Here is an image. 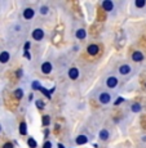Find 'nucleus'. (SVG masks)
<instances>
[{"label": "nucleus", "mask_w": 146, "mask_h": 148, "mask_svg": "<svg viewBox=\"0 0 146 148\" xmlns=\"http://www.w3.org/2000/svg\"><path fill=\"white\" fill-rule=\"evenodd\" d=\"M79 75H80L79 68H76V67H71L70 70L67 71V76H69V79H70V80H73V81L78 80Z\"/></svg>", "instance_id": "obj_7"}, {"label": "nucleus", "mask_w": 146, "mask_h": 148, "mask_svg": "<svg viewBox=\"0 0 146 148\" xmlns=\"http://www.w3.org/2000/svg\"><path fill=\"white\" fill-rule=\"evenodd\" d=\"M43 125H44V126L49 125V116H44V117H43Z\"/></svg>", "instance_id": "obj_23"}, {"label": "nucleus", "mask_w": 146, "mask_h": 148, "mask_svg": "<svg viewBox=\"0 0 146 148\" xmlns=\"http://www.w3.org/2000/svg\"><path fill=\"white\" fill-rule=\"evenodd\" d=\"M9 59H10V53L8 50H1L0 52V63L5 64L9 62Z\"/></svg>", "instance_id": "obj_11"}, {"label": "nucleus", "mask_w": 146, "mask_h": 148, "mask_svg": "<svg viewBox=\"0 0 146 148\" xmlns=\"http://www.w3.org/2000/svg\"><path fill=\"white\" fill-rule=\"evenodd\" d=\"M87 53L89 56H97L100 53V47L97 44H89L87 47Z\"/></svg>", "instance_id": "obj_10"}, {"label": "nucleus", "mask_w": 146, "mask_h": 148, "mask_svg": "<svg viewBox=\"0 0 146 148\" xmlns=\"http://www.w3.org/2000/svg\"><path fill=\"white\" fill-rule=\"evenodd\" d=\"M52 70H53V66H52V63H51L49 61L43 62L42 66H40V71H42L44 75H49V73L52 72Z\"/></svg>", "instance_id": "obj_6"}, {"label": "nucleus", "mask_w": 146, "mask_h": 148, "mask_svg": "<svg viewBox=\"0 0 146 148\" xmlns=\"http://www.w3.org/2000/svg\"><path fill=\"white\" fill-rule=\"evenodd\" d=\"M133 72V68L129 63H120L118 66V73L123 77H127V76L132 75Z\"/></svg>", "instance_id": "obj_3"}, {"label": "nucleus", "mask_w": 146, "mask_h": 148, "mask_svg": "<svg viewBox=\"0 0 146 148\" xmlns=\"http://www.w3.org/2000/svg\"><path fill=\"white\" fill-rule=\"evenodd\" d=\"M14 97H16L17 99H21L22 97H24V90H22V89H17L16 92H14Z\"/></svg>", "instance_id": "obj_20"}, {"label": "nucleus", "mask_w": 146, "mask_h": 148, "mask_svg": "<svg viewBox=\"0 0 146 148\" xmlns=\"http://www.w3.org/2000/svg\"><path fill=\"white\" fill-rule=\"evenodd\" d=\"M104 84L107 89H115V88L119 86V79H118V76H115V75H109V76H106V79H105Z\"/></svg>", "instance_id": "obj_2"}, {"label": "nucleus", "mask_w": 146, "mask_h": 148, "mask_svg": "<svg viewBox=\"0 0 146 148\" xmlns=\"http://www.w3.org/2000/svg\"><path fill=\"white\" fill-rule=\"evenodd\" d=\"M1 148H14V146H13L12 142H5V143L3 144Z\"/></svg>", "instance_id": "obj_22"}, {"label": "nucleus", "mask_w": 146, "mask_h": 148, "mask_svg": "<svg viewBox=\"0 0 146 148\" xmlns=\"http://www.w3.org/2000/svg\"><path fill=\"white\" fill-rule=\"evenodd\" d=\"M75 38L78 39V40H84V39L87 38V30H85V28H78V30L75 31Z\"/></svg>", "instance_id": "obj_14"}, {"label": "nucleus", "mask_w": 146, "mask_h": 148, "mask_svg": "<svg viewBox=\"0 0 146 148\" xmlns=\"http://www.w3.org/2000/svg\"><path fill=\"white\" fill-rule=\"evenodd\" d=\"M39 13L42 14V16H47L48 13H49V7L48 5H40L39 7Z\"/></svg>", "instance_id": "obj_15"}, {"label": "nucleus", "mask_w": 146, "mask_h": 148, "mask_svg": "<svg viewBox=\"0 0 146 148\" xmlns=\"http://www.w3.org/2000/svg\"><path fill=\"white\" fill-rule=\"evenodd\" d=\"M19 133H21V135H26L27 134V126H26V122H21L19 124Z\"/></svg>", "instance_id": "obj_17"}, {"label": "nucleus", "mask_w": 146, "mask_h": 148, "mask_svg": "<svg viewBox=\"0 0 146 148\" xmlns=\"http://www.w3.org/2000/svg\"><path fill=\"white\" fill-rule=\"evenodd\" d=\"M31 38L35 41H42L45 38V30L42 27H36L31 31Z\"/></svg>", "instance_id": "obj_4"}, {"label": "nucleus", "mask_w": 146, "mask_h": 148, "mask_svg": "<svg viewBox=\"0 0 146 148\" xmlns=\"http://www.w3.org/2000/svg\"><path fill=\"white\" fill-rule=\"evenodd\" d=\"M131 58H132L133 62H137V63H140V62H142L145 59V56H144V53H142L141 50H134V52H132V56H131Z\"/></svg>", "instance_id": "obj_9"}, {"label": "nucleus", "mask_w": 146, "mask_h": 148, "mask_svg": "<svg viewBox=\"0 0 146 148\" xmlns=\"http://www.w3.org/2000/svg\"><path fill=\"white\" fill-rule=\"evenodd\" d=\"M58 148H65V147H64V146H62V144H61V143H60V144H58Z\"/></svg>", "instance_id": "obj_25"}, {"label": "nucleus", "mask_w": 146, "mask_h": 148, "mask_svg": "<svg viewBox=\"0 0 146 148\" xmlns=\"http://www.w3.org/2000/svg\"><path fill=\"white\" fill-rule=\"evenodd\" d=\"M52 147H53V144H52V142H49V140L44 142L42 146V148H52Z\"/></svg>", "instance_id": "obj_21"}, {"label": "nucleus", "mask_w": 146, "mask_h": 148, "mask_svg": "<svg viewBox=\"0 0 146 148\" xmlns=\"http://www.w3.org/2000/svg\"><path fill=\"white\" fill-rule=\"evenodd\" d=\"M101 7L104 10H106V12H113L114 8H115V4H114V1H111V0H104V1L101 3Z\"/></svg>", "instance_id": "obj_8"}, {"label": "nucleus", "mask_w": 146, "mask_h": 148, "mask_svg": "<svg viewBox=\"0 0 146 148\" xmlns=\"http://www.w3.org/2000/svg\"><path fill=\"white\" fill-rule=\"evenodd\" d=\"M88 140H89V139H88V136L85 134H79L75 138V144H78V146H83V144H87Z\"/></svg>", "instance_id": "obj_13"}, {"label": "nucleus", "mask_w": 146, "mask_h": 148, "mask_svg": "<svg viewBox=\"0 0 146 148\" xmlns=\"http://www.w3.org/2000/svg\"><path fill=\"white\" fill-rule=\"evenodd\" d=\"M35 14H36L35 8L27 7V8H25V9L22 10V18H24L25 21H31V19L35 17Z\"/></svg>", "instance_id": "obj_5"}, {"label": "nucleus", "mask_w": 146, "mask_h": 148, "mask_svg": "<svg viewBox=\"0 0 146 148\" xmlns=\"http://www.w3.org/2000/svg\"><path fill=\"white\" fill-rule=\"evenodd\" d=\"M141 110H142V107H141V104L140 103H133L132 107H131V111H132L133 113H138Z\"/></svg>", "instance_id": "obj_18"}, {"label": "nucleus", "mask_w": 146, "mask_h": 148, "mask_svg": "<svg viewBox=\"0 0 146 148\" xmlns=\"http://www.w3.org/2000/svg\"><path fill=\"white\" fill-rule=\"evenodd\" d=\"M27 144H28V147H30V148H36V147H38V144H36V140L34 138H31V136L27 139Z\"/></svg>", "instance_id": "obj_19"}, {"label": "nucleus", "mask_w": 146, "mask_h": 148, "mask_svg": "<svg viewBox=\"0 0 146 148\" xmlns=\"http://www.w3.org/2000/svg\"><path fill=\"white\" fill-rule=\"evenodd\" d=\"M97 101L102 106H109L113 102V94L109 90H100L97 93Z\"/></svg>", "instance_id": "obj_1"}, {"label": "nucleus", "mask_w": 146, "mask_h": 148, "mask_svg": "<svg viewBox=\"0 0 146 148\" xmlns=\"http://www.w3.org/2000/svg\"><path fill=\"white\" fill-rule=\"evenodd\" d=\"M142 142H146V136H142Z\"/></svg>", "instance_id": "obj_26"}, {"label": "nucleus", "mask_w": 146, "mask_h": 148, "mask_svg": "<svg viewBox=\"0 0 146 148\" xmlns=\"http://www.w3.org/2000/svg\"><path fill=\"white\" fill-rule=\"evenodd\" d=\"M146 5V0H134V7L138 8V9H142Z\"/></svg>", "instance_id": "obj_16"}, {"label": "nucleus", "mask_w": 146, "mask_h": 148, "mask_svg": "<svg viewBox=\"0 0 146 148\" xmlns=\"http://www.w3.org/2000/svg\"><path fill=\"white\" fill-rule=\"evenodd\" d=\"M98 138L101 142H107L110 139V132L107 129H101L98 133Z\"/></svg>", "instance_id": "obj_12"}, {"label": "nucleus", "mask_w": 146, "mask_h": 148, "mask_svg": "<svg viewBox=\"0 0 146 148\" xmlns=\"http://www.w3.org/2000/svg\"><path fill=\"white\" fill-rule=\"evenodd\" d=\"M0 132H1V125H0Z\"/></svg>", "instance_id": "obj_27"}, {"label": "nucleus", "mask_w": 146, "mask_h": 148, "mask_svg": "<svg viewBox=\"0 0 146 148\" xmlns=\"http://www.w3.org/2000/svg\"><path fill=\"white\" fill-rule=\"evenodd\" d=\"M36 103H38V107H39V108L44 107V103H43V102H42V101H36Z\"/></svg>", "instance_id": "obj_24"}]
</instances>
